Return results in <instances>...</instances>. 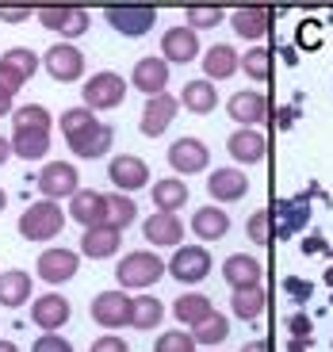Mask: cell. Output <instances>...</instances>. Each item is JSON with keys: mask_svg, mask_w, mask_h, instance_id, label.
<instances>
[{"mask_svg": "<svg viewBox=\"0 0 333 352\" xmlns=\"http://www.w3.org/2000/svg\"><path fill=\"white\" fill-rule=\"evenodd\" d=\"M50 126H54V119L43 104H27L12 111V131H50Z\"/></svg>", "mask_w": 333, "mask_h": 352, "instance_id": "37", "label": "cell"}, {"mask_svg": "<svg viewBox=\"0 0 333 352\" xmlns=\"http://www.w3.org/2000/svg\"><path fill=\"white\" fill-rule=\"evenodd\" d=\"M241 69V54L234 50L230 43H215L207 54H203V77L215 85V80H226Z\"/></svg>", "mask_w": 333, "mask_h": 352, "instance_id": "24", "label": "cell"}, {"mask_svg": "<svg viewBox=\"0 0 333 352\" xmlns=\"http://www.w3.org/2000/svg\"><path fill=\"white\" fill-rule=\"evenodd\" d=\"M80 261L73 249H46L43 256H39V276H43L50 287H58V283H69L73 276H77Z\"/></svg>", "mask_w": 333, "mask_h": 352, "instance_id": "17", "label": "cell"}, {"mask_svg": "<svg viewBox=\"0 0 333 352\" xmlns=\"http://www.w3.org/2000/svg\"><path fill=\"white\" fill-rule=\"evenodd\" d=\"M288 352H307V337H295V341L288 344Z\"/></svg>", "mask_w": 333, "mask_h": 352, "instance_id": "55", "label": "cell"}, {"mask_svg": "<svg viewBox=\"0 0 333 352\" xmlns=\"http://www.w3.org/2000/svg\"><path fill=\"white\" fill-rule=\"evenodd\" d=\"M12 157V138H0V165Z\"/></svg>", "mask_w": 333, "mask_h": 352, "instance_id": "52", "label": "cell"}, {"mask_svg": "<svg viewBox=\"0 0 333 352\" xmlns=\"http://www.w3.org/2000/svg\"><path fill=\"white\" fill-rule=\"evenodd\" d=\"M39 23L46 27V31H58L62 38H77L88 31V23H92V16H88L85 8H77V4H46V8L35 12Z\"/></svg>", "mask_w": 333, "mask_h": 352, "instance_id": "5", "label": "cell"}, {"mask_svg": "<svg viewBox=\"0 0 333 352\" xmlns=\"http://www.w3.org/2000/svg\"><path fill=\"white\" fill-rule=\"evenodd\" d=\"M62 226H65V211L54 199H39L19 214V234L27 241H50L62 234Z\"/></svg>", "mask_w": 333, "mask_h": 352, "instance_id": "2", "label": "cell"}, {"mask_svg": "<svg viewBox=\"0 0 333 352\" xmlns=\"http://www.w3.org/2000/svg\"><path fill=\"white\" fill-rule=\"evenodd\" d=\"M165 272H169V264L161 261L158 253H149V249H134V253H127L123 261H119L115 280H119V287H127V291H142V287H153Z\"/></svg>", "mask_w": 333, "mask_h": 352, "instance_id": "1", "label": "cell"}, {"mask_svg": "<svg viewBox=\"0 0 333 352\" xmlns=\"http://www.w3.org/2000/svg\"><path fill=\"white\" fill-rule=\"evenodd\" d=\"M131 314H134V299L127 291H100L96 299H92V322L104 329L131 326Z\"/></svg>", "mask_w": 333, "mask_h": 352, "instance_id": "7", "label": "cell"}, {"mask_svg": "<svg viewBox=\"0 0 333 352\" xmlns=\"http://www.w3.org/2000/svg\"><path fill=\"white\" fill-rule=\"evenodd\" d=\"M107 180L115 184V192H138V188L149 184V165L138 157V153H119V157H111V165H107Z\"/></svg>", "mask_w": 333, "mask_h": 352, "instance_id": "9", "label": "cell"}, {"mask_svg": "<svg viewBox=\"0 0 333 352\" xmlns=\"http://www.w3.org/2000/svg\"><path fill=\"white\" fill-rule=\"evenodd\" d=\"M176 111H180V100H173L169 92H161V96H149V100H146V111H142V119H138V131L146 134V138H161V134L173 126Z\"/></svg>", "mask_w": 333, "mask_h": 352, "instance_id": "12", "label": "cell"}, {"mask_svg": "<svg viewBox=\"0 0 333 352\" xmlns=\"http://www.w3.org/2000/svg\"><path fill=\"white\" fill-rule=\"evenodd\" d=\"M0 352H19V349H16L12 341H0Z\"/></svg>", "mask_w": 333, "mask_h": 352, "instance_id": "56", "label": "cell"}, {"mask_svg": "<svg viewBox=\"0 0 333 352\" xmlns=\"http://www.w3.org/2000/svg\"><path fill=\"white\" fill-rule=\"evenodd\" d=\"M246 234H249V241H253V245H268V211H257V214H249V226H246Z\"/></svg>", "mask_w": 333, "mask_h": 352, "instance_id": "44", "label": "cell"}, {"mask_svg": "<svg viewBox=\"0 0 333 352\" xmlns=\"http://www.w3.org/2000/svg\"><path fill=\"white\" fill-rule=\"evenodd\" d=\"M153 352H195V337L184 333V329H169V333L158 337Z\"/></svg>", "mask_w": 333, "mask_h": 352, "instance_id": "43", "label": "cell"}, {"mask_svg": "<svg viewBox=\"0 0 333 352\" xmlns=\"http://www.w3.org/2000/svg\"><path fill=\"white\" fill-rule=\"evenodd\" d=\"M161 318H165V302L161 299H153V295H138L134 299V314H131L134 329H158Z\"/></svg>", "mask_w": 333, "mask_h": 352, "instance_id": "35", "label": "cell"}, {"mask_svg": "<svg viewBox=\"0 0 333 352\" xmlns=\"http://www.w3.org/2000/svg\"><path fill=\"white\" fill-rule=\"evenodd\" d=\"M222 276H226L230 287H257L261 283V261L246 253H234L222 261Z\"/></svg>", "mask_w": 333, "mask_h": 352, "instance_id": "29", "label": "cell"}, {"mask_svg": "<svg viewBox=\"0 0 333 352\" xmlns=\"http://www.w3.org/2000/svg\"><path fill=\"white\" fill-rule=\"evenodd\" d=\"M134 219H138V207H134V199H131V195H123V192L107 195V226L127 230Z\"/></svg>", "mask_w": 333, "mask_h": 352, "instance_id": "39", "label": "cell"}, {"mask_svg": "<svg viewBox=\"0 0 333 352\" xmlns=\"http://www.w3.org/2000/svg\"><path fill=\"white\" fill-rule=\"evenodd\" d=\"M69 214H73V219H77L85 230L107 226V195L92 192V188H80V192L69 199Z\"/></svg>", "mask_w": 333, "mask_h": 352, "instance_id": "19", "label": "cell"}, {"mask_svg": "<svg viewBox=\"0 0 333 352\" xmlns=\"http://www.w3.org/2000/svg\"><path fill=\"white\" fill-rule=\"evenodd\" d=\"M100 123L96 111H88V107H69V111H62V119H58V126H62L65 138H73V134H80L85 126Z\"/></svg>", "mask_w": 333, "mask_h": 352, "instance_id": "42", "label": "cell"}, {"mask_svg": "<svg viewBox=\"0 0 333 352\" xmlns=\"http://www.w3.org/2000/svg\"><path fill=\"white\" fill-rule=\"evenodd\" d=\"M241 69L253 80H268L272 77V50L268 46H253V50L241 54Z\"/></svg>", "mask_w": 333, "mask_h": 352, "instance_id": "40", "label": "cell"}, {"mask_svg": "<svg viewBox=\"0 0 333 352\" xmlns=\"http://www.w3.org/2000/svg\"><path fill=\"white\" fill-rule=\"evenodd\" d=\"M169 165H173L180 176L203 173V168L211 165V150L200 138H176L173 146H169Z\"/></svg>", "mask_w": 333, "mask_h": 352, "instance_id": "13", "label": "cell"}, {"mask_svg": "<svg viewBox=\"0 0 333 352\" xmlns=\"http://www.w3.org/2000/svg\"><path fill=\"white\" fill-rule=\"evenodd\" d=\"M43 65L58 85H69V80H77L80 73H85V54H80L73 43H58V46H50V50L43 54Z\"/></svg>", "mask_w": 333, "mask_h": 352, "instance_id": "10", "label": "cell"}, {"mask_svg": "<svg viewBox=\"0 0 333 352\" xmlns=\"http://www.w3.org/2000/svg\"><path fill=\"white\" fill-rule=\"evenodd\" d=\"M92 352H131V344L123 341V337H115V333H104L92 341Z\"/></svg>", "mask_w": 333, "mask_h": 352, "instance_id": "47", "label": "cell"}, {"mask_svg": "<svg viewBox=\"0 0 333 352\" xmlns=\"http://www.w3.org/2000/svg\"><path fill=\"white\" fill-rule=\"evenodd\" d=\"M283 287H288L291 299L307 302V299H310V291H314V283H310V280H299V276H288V280H283Z\"/></svg>", "mask_w": 333, "mask_h": 352, "instance_id": "46", "label": "cell"}, {"mask_svg": "<svg viewBox=\"0 0 333 352\" xmlns=\"http://www.w3.org/2000/svg\"><path fill=\"white\" fill-rule=\"evenodd\" d=\"M12 153L23 161H43L50 153V131H12Z\"/></svg>", "mask_w": 333, "mask_h": 352, "instance_id": "33", "label": "cell"}, {"mask_svg": "<svg viewBox=\"0 0 333 352\" xmlns=\"http://www.w3.org/2000/svg\"><path fill=\"white\" fill-rule=\"evenodd\" d=\"M241 352H268V341H249Z\"/></svg>", "mask_w": 333, "mask_h": 352, "instance_id": "54", "label": "cell"}, {"mask_svg": "<svg viewBox=\"0 0 333 352\" xmlns=\"http://www.w3.org/2000/svg\"><path fill=\"white\" fill-rule=\"evenodd\" d=\"M173 314H176V322H184V326H200L207 314H215V307H211V299L203 291H188V295H180V299L173 302Z\"/></svg>", "mask_w": 333, "mask_h": 352, "instance_id": "34", "label": "cell"}, {"mask_svg": "<svg viewBox=\"0 0 333 352\" xmlns=\"http://www.w3.org/2000/svg\"><path fill=\"white\" fill-rule=\"evenodd\" d=\"M104 16H107V27L127 38L149 35L153 23H158V8L153 4H107Z\"/></svg>", "mask_w": 333, "mask_h": 352, "instance_id": "3", "label": "cell"}, {"mask_svg": "<svg viewBox=\"0 0 333 352\" xmlns=\"http://www.w3.org/2000/svg\"><path fill=\"white\" fill-rule=\"evenodd\" d=\"M31 352H73V344L65 341V337H58V333H43L35 344H31Z\"/></svg>", "mask_w": 333, "mask_h": 352, "instance_id": "45", "label": "cell"}, {"mask_svg": "<svg viewBox=\"0 0 333 352\" xmlns=\"http://www.w3.org/2000/svg\"><path fill=\"white\" fill-rule=\"evenodd\" d=\"M161 58L173 65H188L200 58V38H195L192 27H169L161 35Z\"/></svg>", "mask_w": 333, "mask_h": 352, "instance_id": "15", "label": "cell"}, {"mask_svg": "<svg viewBox=\"0 0 333 352\" xmlns=\"http://www.w3.org/2000/svg\"><path fill=\"white\" fill-rule=\"evenodd\" d=\"M27 16H35V8H23V4H19V8H0V19H4V23H23Z\"/></svg>", "mask_w": 333, "mask_h": 352, "instance_id": "49", "label": "cell"}, {"mask_svg": "<svg viewBox=\"0 0 333 352\" xmlns=\"http://www.w3.org/2000/svg\"><path fill=\"white\" fill-rule=\"evenodd\" d=\"M303 249H307V253H318V249H325V241L322 238H307V241H303Z\"/></svg>", "mask_w": 333, "mask_h": 352, "instance_id": "53", "label": "cell"}, {"mask_svg": "<svg viewBox=\"0 0 333 352\" xmlns=\"http://www.w3.org/2000/svg\"><path fill=\"white\" fill-rule=\"evenodd\" d=\"M226 150H230V157H234L237 165H257V161H264V153H268V138H264L261 131L237 126V131L226 138Z\"/></svg>", "mask_w": 333, "mask_h": 352, "instance_id": "18", "label": "cell"}, {"mask_svg": "<svg viewBox=\"0 0 333 352\" xmlns=\"http://www.w3.org/2000/svg\"><path fill=\"white\" fill-rule=\"evenodd\" d=\"M80 192V180H77V168L69 161H50V165L39 168V195L43 199H73Z\"/></svg>", "mask_w": 333, "mask_h": 352, "instance_id": "6", "label": "cell"}, {"mask_svg": "<svg viewBox=\"0 0 333 352\" xmlns=\"http://www.w3.org/2000/svg\"><path fill=\"white\" fill-rule=\"evenodd\" d=\"M0 65H8L12 73H19L23 80L35 77V69L43 65V58H39L31 46H12V50H4V58H0Z\"/></svg>", "mask_w": 333, "mask_h": 352, "instance_id": "36", "label": "cell"}, {"mask_svg": "<svg viewBox=\"0 0 333 352\" xmlns=\"http://www.w3.org/2000/svg\"><path fill=\"white\" fill-rule=\"evenodd\" d=\"M184 16H188V27H192V31H203V27H219L226 12H222L219 4H188Z\"/></svg>", "mask_w": 333, "mask_h": 352, "instance_id": "41", "label": "cell"}, {"mask_svg": "<svg viewBox=\"0 0 333 352\" xmlns=\"http://www.w3.org/2000/svg\"><path fill=\"white\" fill-rule=\"evenodd\" d=\"M31 291H35V280H31V272H23V268H8V272H0V307H23L27 299H31Z\"/></svg>", "mask_w": 333, "mask_h": 352, "instance_id": "27", "label": "cell"}, {"mask_svg": "<svg viewBox=\"0 0 333 352\" xmlns=\"http://www.w3.org/2000/svg\"><path fill=\"white\" fill-rule=\"evenodd\" d=\"M131 85L138 88V92H146V100L161 96V92L169 88V62L165 58H142V62L134 65V73H131Z\"/></svg>", "mask_w": 333, "mask_h": 352, "instance_id": "22", "label": "cell"}, {"mask_svg": "<svg viewBox=\"0 0 333 352\" xmlns=\"http://www.w3.org/2000/svg\"><path fill=\"white\" fill-rule=\"evenodd\" d=\"M226 111H230V119H234L237 126H249V131H257V126L268 119V100H264L261 92H234Z\"/></svg>", "mask_w": 333, "mask_h": 352, "instance_id": "20", "label": "cell"}, {"mask_svg": "<svg viewBox=\"0 0 333 352\" xmlns=\"http://www.w3.org/2000/svg\"><path fill=\"white\" fill-rule=\"evenodd\" d=\"M264 307H268V295L261 291V283H257V287H234L230 291V310H234V318H241V322H257V318L264 314Z\"/></svg>", "mask_w": 333, "mask_h": 352, "instance_id": "31", "label": "cell"}, {"mask_svg": "<svg viewBox=\"0 0 333 352\" xmlns=\"http://www.w3.org/2000/svg\"><path fill=\"white\" fill-rule=\"evenodd\" d=\"M123 96H127V80L119 77V73H111V69L88 77L85 92H80V100H85L88 111H111V107L123 104Z\"/></svg>", "mask_w": 333, "mask_h": 352, "instance_id": "4", "label": "cell"}, {"mask_svg": "<svg viewBox=\"0 0 333 352\" xmlns=\"http://www.w3.org/2000/svg\"><path fill=\"white\" fill-rule=\"evenodd\" d=\"M192 337H195V344H222L230 337V322L215 310V314L203 318L200 326H192Z\"/></svg>", "mask_w": 333, "mask_h": 352, "instance_id": "38", "label": "cell"}, {"mask_svg": "<svg viewBox=\"0 0 333 352\" xmlns=\"http://www.w3.org/2000/svg\"><path fill=\"white\" fill-rule=\"evenodd\" d=\"M4 207H8V195H4V188H0V211H4Z\"/></svg>", "mask_w": 333, "mask_h": 352, "instance_id": "57", "label": "cell"}, {"mask_svg": "<svg viewBox=\"0 0 333 352\" xmlns=\"http://www.w3.org/2000/svg\"><path fill=\"white\" fill-rule=\"evenodd\" d=\"M165 264H169V276L176 283H200L211 276V253L203 245H180Z\"/></svg>", "mask_w": 333, "mask_h": 352, "instance_id": "8", "label": "cell"}, {"mask_svg": "<svg viewBox=\"0 0 333 352\" xmlns=\"http://www.w3.org/2000/svg\"><path fill=\"white\" fill-rule=\"evenodd\" d=\"M325 283H330V287H333V268H330V272H325Z\"/></svg>", "mask_w": 333, "mask_h": 352, "instance_id": "58", "label": "cell"}, {"mask_svg": "<svg viewBox=\"0 0 333 352\" xmlns=\"http://www.w3.org/2000/svg\"><path fill=\"white\" fill-rule=\"evenodd\" d=\"M230 23H234V31L241 38H264V31H268L272 23V8H264V4H241V8L230 12Z\"/></svg>", "mask_w": 333, "mask_h": 352, "instance_id": "25", "label": "cell"}, {"mask_svg": "<svg viewBox=\"0 0 333 352\" xmlns=\"http://www.w3.org/2000/svg\"><path fill=\"white\" fill-rule=\"evenodd\" d=\"M207 195L211 199H222V203H234V199H246L249 195V176L241 168H215L207 180Z\"/></svg>", "mask_w": 333, "mask_h": 352, "instance_id": "21", "label": "cell"}, {"mask_svg": "<svg viewBox=\"0 0 333 352\" xmlns=\"http://www.w3.org/2000/svg\"><path fill=\"white\" fill-rule=\"evenodd\" d=\"M149 199H153V207H158L161 214H180V207H184L192 195H188V184L180 176H165V180H158V184L149 188Z\"/></svg>", "mask_w": 333, "mask_h": 352, "instance_id": "26", "label": "cell"}, {"mask_svg": "<svg viewBox=\"0 0 333 352\" xmlns=\"http://www.w3.org/2000/svg\"><path fill=\"white\" fill-rule=\"evenodd\" d=\"M23 85H27V80L19 77V73H12L8 65H0V88H4V92H12V96H16V92H19Z\"/></svg>", "mask_w": 333, "mask_h": 352, "instance_id": "48", "label": "cell"}, {"mask_svg": "<svg viewBox=\"0 0 333 352\" xmlns=\"http://www.w3.org/2000/svg\"><path fill=\"white\" fill-rule=\"evenodd\" d=\"M65 142H69V150L77 153V157L96 161V157H107V150H111V142H115V131L107 123H92V126H85L80 134H73V138H65Z\"/></svg>", "mask_w": 333, "mask_h": 352, "instance_id": "16", "label": "cell"}, {"mask_svg": "<svg viewBox=\"0 0 333 352\" xmlns=\"http://www.w3.org/2000/svg\"><path fill=\"white\" fill-rule=\"evenodd\" d=\"M119 245H123V230H115V226H92V230L80 234V253H85L88 261L115 256V253H119Z\"/></svg>", "mask_w": 333, "mask_h": 352, "instance_id": "23", "label": "cell"}, {"mask_svg": "<svg viewBox=\"0 0 333 352\" xmlns=\"http://www.w3.org/2000/svg\"><path fill=\"white\" fill-rule=\"evenodd\" d=\"M0 115H12V92L0 88Z\"/></svg>", "mask_w": 333, "mask_h": 352, "instance_id": "51", "label": "cell"}, {"mask_svg": "<svg viewBox=\"0 0 333 352\" xmlns=\"http://www.w3.org/2000/svg\"><path fill=\"white\" fill-rule=\"evenodd\" d=\"M180 100H184V107L192 115H211L215 107H219V92H215V85H211L207 77H195L184 85V92H180Z\"/></svg>", "mask_w": 333, "mask_h": 352, "instance_id": "32", "label": "cell"}, {"mask_svg": "<svg viewBox=\"0 0 333 352\" xmlns=\"http://www.w3.org/2000/svg\"><path fill=\"white\" fill-rule=\"evenodd\" d=\"M276 219H280V238H295L299 230L310 222L307 195H291V199H280V203H276Z\"/></svg>", "mask_w": 333, "mask_h": 352, "instance_id": "28", "label": "cell"}, {"mask_svg": "<svg viewBox=\"0 0 333 352\" xmlns=\"http://www.w3.org/2000/svg\"><path fill=\"white\" fill-rule=\"evenodd\" d=\"M142 234H146L149 245H161V249H180L184 245V222L180 214H149L142 222Z\"/></svg>", "mask_w": 333, "mask_h": 352, "instance_id": "14", "label": "cell"}, {"mask_svg": "<svg viewBox=\"0 0 333 352\" xmlns=\"http://www.w3.org/2000/svg\"><path fill=\"white\" fill-rule=\"evenodd\" d=\"M291 333H295V337H310V318L307 314H295V318H291Z\"/></svg>", "mask_w": 333, "mask_h": 352, "instance_id": "50", "label": "cell"}, {"mask_svg": "<svg viewBox=\"0 0 333 352\" xmlns=\"http://www.w3.org/2000/svg\"><path fill=\"white\" fill-rule=\"evenodd\" d=\"M69 318H73V307H69V299H65V295H58V291L39 295V299L31 302V322H35L43 333H58Z\"/></svg>", "mask_w": 333, "mask_h": 352, "instance_id": "11", "label": "cell"}, {"mask_svg": "<svg viewBox=\"0 0 333 352\" xmlns=\"http://www.w3.org/2000/svg\"><path fill=\"white\" fill-rule=\"evenodd\" d=\"M226 230H230V214L222 207H200L192 214V234L200 241H219L226 238Z\"/></svg>", "mask_w": 333, "mask_h": 352, "instance_id": "30", "label": "cell"}]
</instances>
